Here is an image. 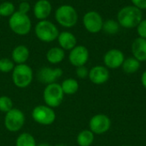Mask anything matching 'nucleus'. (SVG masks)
I'll list each match as a JSON object with an SVG mask.
<instances>
[{
    "label": "nucleus",
    "mask_w": 146,
    "mask_h": 146,
    "mask_svg": "<svg viewBox=\"0 0 146 146\" xmlns=\"http://www.w3.org/2000/svg\"><path fill=\"white\" fill-rule=\"evenodd\" d=\"M142 20V10L133 5L125 6L121 8L117 13V21L123 28H136Z\"/></svg>",
    "instance_id": "f257e3e1"
},
{
    "label": "nucleus",
    "mask_w": 146,
    "mask_h": 146,
    "mask_svg": "<svg viewBox=\"0 0 146 146\" xmlns=\"http://www.w3.org/2000/svg\"><path fill=\"white\" fill-rule=\"evenodd\" d=\"M55 19L60 26L65 28H71L77 24L79 16L76 9L72 5L62 4L56 9Z\"/></svg>",
    "instance_id": "f03ea898"
},
{
    "label": "nucleus",
    "mask_w": 146,
    "mask_h": 146,
    "mask_svg": "<svg viewBox=\"0 0 146 146\" xmlns=\"http://www.w3.org/2000/svg\"><path fill=\"white\" fill-rule=\"evenodd\" d=\"M9 26L11 31L19 36L27 35L32 29V21L30 17L19 11H15L9 20Z\"/></svg>",
    "instance_id": "7ed1b4c3"
},
{
    "label": "nucleus",
    "mask_w": 146,
    "mask_h": 146,
    "mask_svg": "<svg viewBox=\"0 0 146 146\" xmlns=\"http://www.w3.org/2000/svg\"><path fill=\"white\" fill-rule=\"evenodd\" d=\"M36 37L42 42L51 43L57 38L59 30L57 27L48 20L39 21L34 28Z\"/></svg>",
    "instance_id": "20e7f679"
},
{
    "label": "nucleus",
    "mask_w": 146,
    "mask_h": 146,
    "mask_svg": "<svg viewBox=\"0 0 146 146\" xmlns=\"http://www.w3.org/2000/svg\"><path fill=\"white\" fill-rule=\"evenodd\" d=\"M33 73L30 66L26 63L17 64L12 71V80L19 88L27 87L33 81Z\"/></svg>",
    "instance_id": "39448f33"
},
{
    "label": "nucleus",
    "mask_w": 146,
    "mask_h": 146,
    "mask_svg": "<svg viewBox=\"0 0 146 146\" xmlns=\"http://www.w3.org/2000/svg\"><path fill=\"white\" fill-rule=\"evenodd\" d=\"M43 96L44 103L47 106L50 108H56L62 104L64 93L61 85L55 82L45 86Z\"/></svg>",
    "instance_id": "423d86ee"
},
{
    "label": "nucleus",
    "mask_w": 146,
    "mask_h": 146,
    "mask_svg": "<svg viewBox=\"0 0 146 146\" xmlns=\"http://www.w3.org/2000/svg\"><path fill=\"white\" fill-rule=\"evenodd\" d=\"M32 117L37 123L48 126L55 121L56 113L52 108L47 105H38L33 110Z\"/></svg>",
    "instance_id": "0eeeda50"
},
{
    "label": "nucleus",
    "mask_w": 146,
    "mask_h": 146,
    "mask_svg": "<svg viewBox=\"0 0 146 146\" xmlns=\"http://www.w3.org/2000/svg\"><path fill=\"white\" fill-rule=\"evenodd\" d=\"M25 123V115L19 109L13 108L6 113L4 117V126L9 132H17L21 130Z\"/></svg>",
    "instance_id": "6e6552de"
},
{
    "label": "nucleus",
    "mask_w": 146,
    "mask_h": 146,
    "mask_svg": "<svg viewBox=\"0 0 146 146\" xmlns=\"http://www.w3.org/2000/svg\"><path fill=\"white\" fill-rule=\"evenodd\" d=\"M84 27L91 33H98L103 29L104 20L102 15L95 10L86 12L82 19Z\"/></svg>",
    "instance_id": "1a4fd4ad"
},
{
    "label": "nucleus",
    "mask_w": 146,
    "mask_h": 146,
    "mask_svg": "<svg viewBox=\"0 0 146 146\" xmlns=\"http://www.w3.org/2000/svg\"><path fill=\"white\" fill-rule=\"evenodd\" d=\"M111 127L110 118L104 114H97L93 115L89 121V129L96 135L106 133Z\"/></svg>",
    "instance_id": "9d476101"
},
{
    "label": "nucleus",
    "mask_w": 146,
    "mask_h": 146,
    "mask_svg": "<svg viewBox=\"0 0 146 146\" xmlns=\"http://www.w3.org/2000/svg\"><path fill=\"white\" fill-rule=\"evenodd\" d=\"M124 60V53L118 49L109 50L104 54L103 58L104 64L108 69H117L119 68H121Z\"/></svg>",
    "instance_id": "9b49d317"
},
{
    "label": "nucleus",
    "mask_w": 146,
    "mask_h": 146,
    "mask_svg": "<svg viewBox=\"0 0 146 146\" xmlns=\"http://www.w3.org/2000/svg\"><path fill=\"white\" fill-rule=\"evenodd\" d=\"M89 50L84 45H76L73 48L68 55V60L70 63L78 68L80 66H85L89 60Z\"/></svg>",
    "instance_id": "f8f14e48"
},
{
    "label": "nucleus",
    "mask_w": 146,
    "mask_h": 146,
    "mask_svg": "<svg viewBox=\"0 0 146 146\" xmlns=\"http://www.w3.org/2000/svg\"><path fill=\"white\" fill-rule=\"evenodd\" d=\"M62 75V69L60 68H51L49 67H44L40 68L37 74V78L38 81L43 84L49 85L55 83Z\"/></svg>",
    "instance_id": "ddd939ff"
},
{
    "label": "nucleus",
    "mask_w": 146,
    "mask_h": 146,
    "mask_svg": "<svg viewBox=\"0 0 146 146\" xmlns=\"http://www.w3.org/2000/svg\"><path fill=\"white\" fill-rule=\"evenodd\" d=\"M110 71L104 65H97L89 70L88 78L94 85H104L110 79Z\"/></svg>",
    "instance_id": "4468645a"
},
{
    "label": "nucleus",
    "mask_w": 146,
    "mask_h": 146,
    "mask_svg": "<svg viewBox=\"0 0 146 146\" xmlns=\"http://www.w3.org/2000/svg\"><path fill=\"white\" fill-rule=\"evenodd\" d=\"M34 16L39 20H46L52 11V5L49 0H38L33 9Z\"/></svg>",
    "instance_id": "2eb2a0df"
},
{
    "label": "nucleus",
    "mask_w": 146,
    "mask_h": 146,
    "mask_svg": "<svg viewBox=\"0 0 146 146\" xmlns=\"http://www.w3.org/2000/svg\"><path fill=\"white\" fill-rule=\"evenodd\" d=\"M133 56L140 62H146V39L138 37L133 40L131 46Z\"/></svg>",
    "instance_id": "dca6fc26"
},
{
    "label": "nucleus",
    "mask_w": 146,
    "mask_h": 146,
    "mask_svg": "<svg viewBox=\"0 0 146 146\" xmlns=\"http://www.w3.org/2000/svg\"><path fill=\"white\" fill-rule=\"evenodd\" d=\"M56 39L58 41L59 47H61L64 50H71L77 45L76 37L68 31H63L62 33H59Z\"/></svg>",
    "instance_id": "f3484780"
},
{
    "label": "nucleus",
    "mask_w": 146,
    "mask_h": 146,
    "mask_svg": "<svg viewBox=\"0 0 146 146\" xmlns=\"http://www.w3.org/2000/svg\"><path fill=\"white\" fill-rule=\"evenodd\" d=\"M29 50L26 45L20 44L15 46L11 53L12 61L17 64H23L25 63L29 58Z\"/></svg>",
    "instance_id": "a211bd4d"
},
{
    "label": "nucleus",
    "mask_w": 146,
    "mask_h": 146,
    "mask_svg": "<svg viewBox=\"0 0 146 146\" xmlns=\"http://www.w3.org/2000/svg\"><path fill=\"white\" fill-rule=\"evenodd\" d=\"M65 51L61 47H52L46 53V59L51 64H57L63 61Z\"/></svg>",
    "instance_id": "6ab92c4d"
},
{
    "label": "nucleus",
    "mask_w": 146,
    "mask_h": 146,
    "mask_svg": "<svg viewBox=\"0 0 146 146\" xmlns=\"http://www.w3.org/2000/svg\"><path fill=\"white\" fill-rule=\"evenodd\" d=\"M141 67V62L134 58L133 56H130L127 58H125L121 68L124 73L127 74H133L137 73Z\"/></svg>",
    "instance_id": "aec40b11"
},
{
    "label": "nucleus",
    "mask_w": 146,
    "mask_h": 146,
    "mask_svg": "<svg viewBox=\"0 0 146 146\" xmlns=\"http://www.w3.org/2000/svg\"><path fill=\"white\" fill-rule=\"evenodd\" d=\"M95 134L90 130L86 129L79 133L77 136V144L79 146H91L94 142Z\"/></svg>",
    "instance_id": "412c9836"
},
{
    "label": "nucleus",
    "mask_w": 146,
    "mask_h": 146,
    "mask_svg": "<svg viewBox=\"0 0 146 146\" xmlns=\"http://www.w3.org/2000/svg\"><path fill=\"white\" fill-rule=\"evenodd\" d=\"M61 86L63 91V93L67 95L75 94L79 90V83L75 79L73 78H68L64 80Z\"/></svg>",
    "instance_id": "4be33fe9"
},
{
    "label": "nucleus",
    "mask_w": 146,
    "mask_h": 146,
    "mask_svg": "<svg viewBox=\"0 0 146 146\" xmlns=\"http://www.w3.org/2000/svg\"><path fill=\"white\" fill-rule=\"evenodd\" d=\"M120 27H121V26L117 21L109 19V20L104 21L102 30L109 35H115L119 32Z\"/></svg>",
    "instance_id": "5701e85b"
},
{
    "label": "nucleus",
    "mask_w": 146,
    "mask_h": 146,
    "mask_svg": "<svg viewBox=\"0 0 146 146\" xmlns=\"http://www.w3.org/2000/svg\"><path fill=\"white\" fill-rule=\"evenodd\" d=\"M16 146H37L33 136L27 133H23L18 136Z\"/></svg>",
    "instance_id": "b1692460"
},
{
    "label": "nucleus",
    "mask_w": 146,
    "mask_h": 146,
    "mask_svg": "<svg viewBox=\"0 0 146 146\" xmlns=\"http://www.w3.org/2000/svg\"><path fill=\"white\" fill-rule=\"evenodd\" d=\"M15 12V7L13 3L5 1L0 3V16L10 17Z\"/></svg>",
    "instance_id": "393cba45"
},
{
    "label": "nucleus",
    "mask_w": 146,
    "mask_h": 146,
    "mask_svg": "<svg viewBox=\"0 0 146 146\" xmlns=\"http://www.w3.org/2000/svg\"><path fill=\"white\" fill-rule=\"evenodd\" d=\"M15 62L12 59L9 58H1L0 59V72L2 73H9L13 71L15 68Z\"/></svg>",
    "instance_id": "a878e982"
},
{
    "label": "nucleus",
    "mask_w": 146,
    "mask_h": 146,
    "mask_svg": "<svg viewBox=\"0 0 146 146\" xmlns=\"http://www.w3.org/2000/svg\"><path fill=\"white\" fill-rule=\"evenodd\" d=\"M13 109V101L8 96L0 97V111L7 113Z\"/></svg>",
    "instance_id": "bb28decb"
},
{
    "label": "nucleus",
    "mask_w": 146,
    "mask_h": 146,
    "mask_svg": "<svg viewBox=\"0 0 146 146\" xmlns=\"http://www.w3.org/2000/svg\"><path fill=\"white\" fill-rule=\"evenodd\" d=\"M137 33L139 38L146 39V19H143L140 23L137 26Z\"/></svg>",
    "instance_id": "cd10ccee"
},
{
    "label": "nucleus",
    "mask_w": 146,
    "mask_h": 146,
    "mask_svg": "<svg viewBox=\"0 0 146 146\" xmlns=\"http://www.w3.org/2000/svg\"><path fill=\"white\" fill-rule=\"evenodd\" d=\"M76 75L80 79H86L89 75V70L86 66H80L76 68Z\"/></svg>",
    "instance_id": "c85d7f7f"
},
{
    "label": "nucleus",
    "mask_w": 146,
    "mask_h": 146,
    "mask_svg": "<svg viewBox=\"0 0 146 146\" xmlns=\"http://www.w3.org/2000/svg\"><path fill=\"white\" fill-rule=\"evenodd\" d=\"M30 9H31V5L28 3V1H21V3L18 5V10L17 11H19L22 14L27 15V13L30 11Z\"/></svg>",
    "instance_id": "c756f323"
},
{
    "label": "nucleus",
    "mask_w": 146,
    "mask_h": 146,
    "mask_svg": "<svg viewBox=\"0 0 146 146\" xmlns=\"http://www.w3.org/2000/svg\"><path fill=\"white\" fill-rule=\"evenodd\" d=\"M133 6L139 9L140 10L146 9V0H131Z\"/></svg>",
    "instance_id": "7c9ffc66"
},
{
    "label": "nucleus",
    "mask_w": 146,
    "mask_h": 146,
    "mask_svg": "<svg viewBox=\"0 0 146 146\" xmlns=\"http://www.w3.org/2000/svg\"><path fill=\"white\" fill-rule=\"evenodd\" d=\"M141 84L142 86H144V88L146 90V70H145L143 73H142V75H141Z\"/></svg>",
    "instance_id": "2f4dec72"
},
{
    "label": "nucleus",
    "mask_w": 146,
    "mask_h": 146,
    "mask_svg": "<svg viewBox=\"0 0 146 146\" xmlns=\"http://www.w3.org/2000/svg\"><path fill=\"white\" fill-rule=\"evenodd\" d=\"M37 146H50V145H48V144H45V143H43V144H39Z\"/></svg>",
    "instance_id": "473e14b6"
},
{
    "label": "nucleus",
    "mask_w": 146,
    "mask_h": 146,
    "mask_svg": "<svg viewBox=\"0 0 146 146\" xmlns=\"http://www.w3.org/2000/svg\"><path fill=\"white\" fill-rule=\"evenodd\" d=\"M56 146H66V145H56Z\"/></svg>",
    "instance_id": "72a5a7b5"
},
{
    "label": "nucleus",
    "mask_w": 146,
    "mask_h": 146,
    "mask_svg": "<svg viewBox=\"0 0 146 146\" xmlns=\"http://www.w3.org/2000/svg\"><path fill=\"white\" fill-rule=\"evenodd\" d=\"M21 1H28V0H21Z\"/></svg>",
    "instance_id": "f704fd0d"
},
{
    "label": "nucleus",
    "mask_w": 146,
    "mask_h": 146,
    "mask_svg": "<svg viewBox=\"0 0 146 146\" xmlns=\"http://www.w3.org/2000/svg\"><path fill=\"white\" fill-rule=\"evenodd\" d=\"M121 146H130V145H121Z\"/></svg>",
    "instance_id": "c9c22d12"
},
{
    "label": "nucleus",
    "mask_w": 146,
    "mask_h": 146,
    "mask_svg": "<svg viewBox=\"0 0 146 146\" xmlns=\"http://www.w3.org/2000/svg\"><path fill=\"white\" fill-rule=\"evenodd\" d=\"M0 17H1V16H0Z\"/></svg>",
    "instance_id": "e433bc0d"
}]
</instances>
